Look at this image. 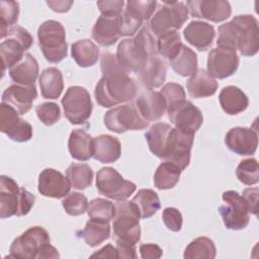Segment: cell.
<instances>
[{"label":"cell","mask_w":259,"mask_h":259,"mask_svg":"<svg viewBox=\"0 0 259 259\" xmlns=\"http://www.w3.org/2000/svg\"><path fill=\"white\" fill-rule=\"evenodd\" d=\"M96 187L100 194L115 200L130 197L137 189L134 182L123 177L111 167H103L96 174Z\"/></svg>","instance_id":"11"},{"label":"cell","mask_w":259,"mask_h":259,"mask_svg":"<svg viewBox=\"0 0 259 259\" xmlns=\"http://www.w3.org/2000/svg\"><path fill=\"white\" fill-rule=\"evenodd\" d=\"M35 196L6 175L0 176V218L27 214L34 204Z\"/></svg>","instance_id":"4"},{"label":"cell","mask_w":259,"mask_h":259,"mask_svg":"<svg viewBox=\"0 0 259 259\" xmlns=\"http://www.w3.org/2000/svg\"><path fill=\"white\" fill-rule=\"evenodd\" d=\"M37 96L34 85L13 84L5 89L2 94V102L13 106L19 114H25L32 107Z\"/></svg>","instance_id":"21"},{"label":"cell","mask_w":259,"mask_h":259,"mask_svg":"<svg viewBox=\"0 0 259 259\" xmlns=\"http://www.w3.org/2000/svg\"><path fill=\"white\" fill-rule=\"evenodd\" d=\"M167 73V65L165 61L158 55L148 59L145 67L139 72V78L147 89L161 87L165 82Z\"/></svg>","instance_id":"24"},{"label":"cell","mask_w":259,"mask_h":259,"mask_svg":"<svg viewBox=\"0 0 259 259\" xmlns=\"http://www.w3.org/2000/svg\"><path fill=\"white\" fill-rule=\"evenodd\" d=\"M183 35L187 42L198 51H206L211 45L215 35L214 27L207 22L193 20L184 28Z\"/></svg>","instance_id":"23"},{"label":"cell","mask_w":259,"mask_h":259,"mask_svg":"<svg viewBox=\"0 0 259 259\" xmlns=\"http://www.w3.org/2000/svg\"><path fill=\"white\" fill-rule=\"evenodd\" d=\"M120 18L121 14L115 17L100 15L92 28V38L103 47L114 45L120 36Z\"/></svg>","instance_id":"22"},{"label":"cell","mask_w":259,"mask_h":259,"mask_svg":"<svg viewBox=\"0 0 259 259\" xmlns=\"http://www.w3.org/2000/svg\"><path fill=\"white\" fill-rule=\"evenodd\" d=\"M218 82L205 70L197 69L187 80L186 88L192 98H203L211 96L218 89Z\"/></svg>","instance_id":"26"},{"label":"cell","mask_w":259,"mask_h":259,"mask_svg":"<svg viewBox=\"0 0 259 259\" xmlns=\"http://www.w3.org/2000/svg\"><path fill=\"white\" fill-rule=\"evenodd\" d=\"M157 2L156 1H137L131 0L125 3V8L134 15L139 17L141 20L147 21L153 15L156 9Z\"/></svg>","instance_id":"47"},{"label":"cell","mask_w":259,"mask_h":259,"mask_svg":"<svg viewBox=\"0 0 259 259\" xmlns=\"http://www.w3.org/2000/svg\"><path fill=\"white\" fill-rule=\"evenodd\" d=\"M182 170L175 164L164 161L161 163L154 175V184L158 189L165 190L173 188L179 181Z\"/></svg>","instance_id":"36"},{"label":"cell","mask_w":259,"mask_h":259,"mask_svg":"<svg viewBox=\"0 0 259 259\" xmlns=\"http://www.w3.org/2000/svg\"><path fill=\"white\" fill-rule=\"evenodd\" d=\"M162 219L167 227L172 232H179L182 228V214L175 207H166L163 210Z\"/></svg>","instance_id":"49"},{"label":"cell","mask_w":259,"mask_h":259,"mask_svg":"<svg viewBox=\"0 0 259 259\" xmlns=\"http://www.w3.org/2000/svg\"><path fill=\"white\" fill-rule=\"evenodd\" d=\"M194 134L172 127L166 140L163 160L178 166L182 171L189 165Z\"/></svg>","instance_id":"8"},{"label":"cell","mask_w":259,"mask_h":259,"mask_svg":"<svg viewBox=\"0 0 259 259\" xmlns=\"http://www.w3.org/2000/svg\"><path fill=\"white\" fill-rule=\"evenodd\" d=\"M186 6L193 17L212 22H222L232 13L230 3L224 0H189Z\"/></svg>","instance_id":"16"},{"label":"cell","mask_w":259,"mask_h":259,"mask_svg":"<svg viewBox=\"0 0 259 259\" xmlns=\"http://www.w3.org/2000/svg\"><path fill=\"white\" fill-rule=\"evenodd\" d=\"M158 55L157 40L148 27H143L133 38L122 39L116 50V59L127 73H139L148 59Z\"/></svg>","instance_id":"3"},{"label":"cell","mask_w":259,"mask_h":259,"mask_svg":"<svg viewBox=\"0 0 259 259\" xmlns=\"http://www.w3.org/2000/svg\"><path fill=\"white\" fill-rule=\"evenodd\" d=\"M0 131L18 143L27 142L32 137L30 123L19 117V112L13 106L4 102L0 105Z\"/></svg>","instance_id":"14"},{"label":"cell","mask_w":259,"mask_h":259,"mask_svg":"<svg viewBox=\"0 0 259 259\" xmlns=\"http://www.w3.org/2000/svg\"><path fill=\"white\" fill-rule=\"evenodd\" d=\"M98 257V258H117V251L116 247H113L111 244H107L102 247L97 252L91 255V258Z\"/></svg>","instance_id":"54"},{"label":"cell","mask_w":259,"mask_h":259,"mask_svg":"<svg viewBox=\"0 0 259 259\" xmlns=\"http://www.w3.org/2000/svg\"><path fill=\"white\" fill-rule=\"evenodd\" d=\"M160 93L162 94V96L165 99L166 106H167V109H166L167 112L173 110L174 108H176L177 106H179L186 100L185 99L186 95H185V91H184L183 87L177 83L170 82V83L165 84L162 87Z\"/></svg>","instance_id":"44"},{"label":"cell","mask_w":259,"mask_h":259,"mask_svg":"<svg viewBox=\"0 0 259 259\" xmlns=\"http://www.w3.org/2000/svg\"><path fill=\"white\" fill-rule=\"evenodd\" d=\"M121 154V145L117 138L110 135H100L93 139L92 157L101 163H113Z\"/></svg>","instance_id":"25"},{"label":"cell","mask_w":259,"mask_h":259,"mask_svg":"<svg viewBox=\"0 0 259 259\" xmlns=\"http://www.w3.org/2000/svg\"><path fill=\"white\" fill-rule=\"evenodd\" d=\"M168 117L175 127L195 134L203 122V116L199 108L192 102L185 100L182 104L167 112Z\"/></svg>","instance_id":"19"},{"label":"cell","mask_w":259,"mask_h":259,"mask_svg":"<svg viewBox=\"0 0 259 259\" xmlns=\"http://www.w3.org/2000/svg\"><path fill=\"white\" fill-rule=\"evenodd\" d=\"M136 205L141 219H149L160 208V199L158 194L152 189H141L132 199Z\"/></svg>","instance_id":"34"},{"label":"cell","mask_w":259,"mask_h":259,"mask_svg":"<svg viewBox=\"0 0 259 259\" xmlns=\"http://www.w3.org/2000/svg\"><path fill=\"white\" fill-rule=\"evenodd\" d=\"M68 149L72 158L88 161L93 155V138L84 130H73L69 137Z\"/></svg>","instance_id":"29"},{"label":"cell","mask_w":259,"mask_h":259,"mask_svg":"<svg viewBox=\"0 0 259 259\" xmlns=\"http://www.w3.org/2000/svg\"><path fill=\"white\" fill-rule=\"evenodd\" d=\"M66 118L72 124L86 122L92 113V101L89 92L81 86H71L62 98Z\"/></svg>","instance_id":"9"},{"label":"cell","mask_w":259,"mask_h":259,"mask_svg":"<svg viewBox=\"0 0 259 259\" xmlns=\"http://www.w3.org/2000/svg\"><path fill=\"white\" fill-rule=\"evenodd\" d=\"M142 23L143 21L140 18H138L136 15L124 9L120 18V35H134L141 27Z\"/></svg>","instance_id":"48"},{"label":"cell","mask_w":259,"mask_h":259,"mask_svg":"<svg viewBox=\"0 0 259 259\" xmlns=\"http://www.w3.org/2000/svg\"><path fill=\"white\" fill-rule=\"evenodd\" d=\"M171 128L172 126L168 123L157 122L145 134L150 151L160 159L163 158L166 140Z\"/></svg>","instance_id":"35"},{"label":"cell","mask_w":259,"mask_h":259,"mask_svg":"<svg viewBox=\"0 0 259 259\" xmlns=\"http://www.w3.org/2000/svg\"><path fill=\"white\" fill-rule=\"evenodd\" d=\"M24 48L14 38L7 37L0 44V57L2 61V75L7 68H11L16 65L22 58Z\"/></svg>","instance_id":"39"},{"label":"cell","mask_w":259,"mask_h":259,"mask_svg":"<svg viewBox=\"0 0 259 259\" xmlns=\"http://www.w3.org/2000/svg\"><path fill=\"white\" fill-rule=\"evenodd\" d=\"M38 75V64L31 54H24L23 58L9 69L10 78L20 85H34Z\"/></svg>","instance_id":"27"},{"label":"cell","mask_w":259,"mask_h":259,"mask_svg":"<svg viewBox=\"0 0 259 259\" xmlns=\"http://www.w3.org/2000/svg\"><path fill=\"white\" fill-rule=\"evenodd\" d=\"M258 194H259V189L258 187H250L246 188L243 191V198L247 204L249 213H253L257 215L258 211Z\"/></svg>","instance_id":"52"},{"label":"cell","mask_w":259,"mask_h":259,"mask_svg":"<svg viewBox=\"0 0 259 259\" xmlns=\"http://www.w3.org/2000/svg\"><path fill=\"white\" fill-rule=\"evenodd\" d=\"M87 197L80 192H71L62 200V205L66 212L70 215H80L87 211L88 207Z\"/></svg>","instance_id":"45"},{"label":"cell","mask_w":259,"mask_h":259,"mask_svg":"<svg viewBox=\"0 0 259 259\" xmlns=\"http://www.w3.org/2000/svg\"><path fill=\"white\" fill-rule=\"evenodd\" d=\"M71 55L78 66L83 68L92 67L99 58V49L91 40L81 39L72 45Z\"/></svg>","instance_id":"31"},{"label":"cell","mask_w":259,"mask_h":259,"mask_svg":"<svg viewBox=\"0 0 259 259\" xmlns=\"http://www.w3.org/2000/svg\"><path fill=\"white\" fill-rule=\"evenodd\" d=\"M38 82L44 98L57 99L62 94L64 81L62 72L59 69L55 67L45 69L39 76Z\"/></svg>","instance_id":"30"},{"label":"cell","mask_w":259,"mask_h":259,"mask_svg":"<svg viewBox=\"0 0 259 259\" xmlns=\"http://www.w3.org/2000/svg\"><path fill=\"white\" fill-rule=\"evenodd\" d=\"M38 119L46 125H53L61 118V109L55 102H44L35 107Z\"/></svg>","instance_id":"46"},{"label":"cell","mask_w":259,"mask_h":259,"mask_svg":"<svg viewBox=\"0 0 259 259\" xmlns=\"http://www.w3.org/2000/svg\"><path fill=\"white\" fill-rule=\"evenodd\" d=\"M225 144L235 154L241 156L253 155L258 146L257 131L243 126L233 127L227 133Z\"/></svg>","instance_id":"17"},{"label":"cell","mask_w":259,"mask_h":259,"mask_svg":"<svg viewBox=\"0 0 259 259\" xmlns=\"http://www.w3.org/2000/svg\"><path fill=\"white\" fill-rule=\"evenodd\" d=\"M19 15V4L15 1L0 2V36L4 38L8 31L15 26Z\"/></svg>","instance_id":"41"},{"label":"cell","mask_w":259,"mask_h":259,"mask_svg":"<svg viewBox=\"0 0 259 259\" xmlns=\"http://www.w3.org/2000/svg\"><path fill=\"white\" fill-rule=\"evenodd\" d=\"M188 19V8L183 2H163L159 10L149 22V30L157 37L161 34L177 30Z\"/></svg>","instance_id":"7"},{"label":"cell","mask_w":259,"mask_h":259,"mask_svg":"<svg viewBox=\"0 0 259 259\" xmlns=\"http://www.w3.org/2000/svg\"><path fill=\"white\" fill-rule=\"evenodd\" d=\"M50 235L44 228L39 226L31 227L14 239L9 249V255L6 258H37L42 246L50 243Z\"/></svg>","instance_id":"10"},{"label":"cell","mask_w":259,"mask_h":259,"mask_svg":"<svg viewBox=\"0 0 259 259\" xmlns=\"http://www.w3.org/2000/svg\"><path fill=\"white\" fill-rule=\"evenodd\" d=\"M80 236L90 247H96L110 237V225L107 222H101L90 219Z\"/></svg>","instance_id":"33"},{"label":"cell","mask_w":259,"mask_h":259,"mask_svg":"<svg viewBox=\"0 0 259 259\" xmlns=\"http://www.w3.org/2000/svg\"><path fill=\"white\" fill-rule=\"evenodd\" d=\"M218 47L238 50L242 56L253 57L259 49V28L255 16L237 15L219 26Z\"/></svg>","instance_id":"2"},{"label":"cell","mask_w":259,"mask_h":259,"mask_svg":"<svg viewBox=\"0 0 259 259\" xmlns=\"http://www.w3.org/2000/svg\"><path fill=\"white\" fill-rule=\"evenodd\" d=\"M217 249L213 241L207 237H198L192 240L185 248V259H213Z\"/></svg>","instance_id":"37"},{"label":"cell","mask_w":259,"mask_h":259,"mask_svg":"<svg viewBox=\"0 0 259 259\" xmlns=\"http://www.w3.org/2000/svg\"><path fill=\"white\" fill-rule=\"evenodd\" d=\"M117 258H137L135 246L116 245Z\"/></svg>","instance_id":"55"},{"label":"cell","mask_w":259,"mask_h":259,"mask_svg":"<svg viewBox=\"0 0 259 259\" xmlns=\"http://www.w3.org/2000/svg\"><path fill=\"white\" fill-rule=\"evenodd\" d=\"M182 45L180 34L177 30L165 32L158 36L157 39L158 55L170 61L179 53Z\"/></svg>","instance_id":"40"},{"label":"cell","mask_w":259,"mask_h":259,"mask_svg":"<svg viewBox=\"0 0 259 259\" xmlns=\"http://www.w3.org/2000/svg\"><path fill=\"white\" fill-rule=\"evenodd\" d=\"M104 124L109 131L121 134L144 130L149 125V121L140 115L135 104H124L108 110L104 115Z\"/></svg>","instance_id":"12"},{"label":"cell","mask_w":259,"mask_h":259,"mask_svg":"<svg viewBox=\"0 0 259 259\" xmlns=\"http://www.w3.org/2000/svg\"><path fill=\"white\" fill-rule=\"evenodd\" d=\"M38 45L45 59L50 63H59L67 57L68 45L64 26L57 20H47L37 29Z\"/></svg>","instance_id":"6"},{"label":"cell","mask_w":259,"mask_h":259,"mask_svg":"<svg viewBox=\"0 0 259 259\" xmlns=\"http://www.w3.org/2000/svg\"><path fill=\"white\" fill-rule=\"evenodd\" d=\"M140 253L143 259H157L162 256L163 251L156 244H142L140 246Z\"/></svg>","instance_id":"53"},{"label":"cell","mask_w":259,"mask_h":259,"mask_svg":"<svg viewBox=\"0 0 259 259\" xmlns=\"http://www.w3.org/2000/svg\"><path fill=\"white\" fill-rule=\"evenodd\" d=\"M47 4L56 12H67L73 5V1H47Z\"/></svg>","instance_id":"57"},{"label":"cell","mask_w":259,"mask_h":259,"mask_svg":"<svg viewBox=\"0 0 259 259\" xmlns=\"http://www.w3.org/2000/svg\"><path fill=\"white\" fill-rule=\"evenodd\" d=\"M66 177L73 188L83 190L92 184L93 170L88 164L73 163L67 168Z\"/></svg>","instance_id":"38"},{"label":"cell","mask_w":259,"mask_h":259,"mask_svg":"<svg viewBox=\"0 0 259 259\" xmlns=\"http://www.w3.org/2000/svg\"><path fill=\"white\" fill-rule=\"evenodd\" d=\"M59 257H60V255H59L58 250L54 246H52L50 243L44 245L37 255V259H44V258H54L55 259V258H59Z\"/></svg>","instance_id":"56"},{"label":"cell","mask_w":259,"mask_h":259,"mask_svg":"<svg viewBox=\"0 0 259 259\" xmlns=\"http://www.w3.org/2000/svg\"><path fill=\"white\" fill-rule=\"evenodd\" d=\"M96 4L101 12V15L108 16V17H115L121 14L124 2L122 0H110V1H97Z\"/></svg>","instance_id":"50"},{"label":"cell","mask_w":259,"mask_h":259,"mask_svg":"<svg viewBox=\"0 0 259 259\" xmlns=\"http://www.w3.org/2000/svg\"><path fill=\"white\" fill-rule=\"evenodd\" d=\"M115 212L114 204L104 198H94L88 203L87 213L92 220L109 223Z\"/></svg>","instance_id":"42"},{"label":"cell","mask_w":259,"mask_h":259,"mask_svg":"<svg viewBox=\"0 0 259 259\" xmlns=\"http://www.w3.org/2000/svg\"><path fill=\"white\" fill-rule=\"evenodd\" d=\"M135 106L140 115L147 121H155L160 119L166 109V102L159 91L147 89L143 91L136 99Z\"/></svg>","instance_id":"20"},{"label":"cell","mask_w":259,"mask_h":259,"mask_svg":"<svg viewBox=\"0 0 259 259\" xmlns=\"http://www.w3.org/2000/svg\"><path fill=\"white\" fill-rule=\"evenodd\" d=\"M71 184L60 171L52 168L44 169L38 176L37 190L46 197L63 198L69 194Z\"/></svg>","instance_id":"18"},{"label":"cell","mask_w":259,"mask_h":259,"mask_svg":"<svg viewBox=\"0 0 259 259\" xmlns=\"http://www.w3.org/2000/svg\"><path fill=\"white\" fill-rule=\"evenodd\" d=\"M170 66L180 76H192L197 70V56L191 49L182 45L179 53L170 60Z\"/></svg>","instance_id":"32"},{"label":"cell","mask_w":259,"mask_h":259,"mask_svg":"<svg viewBox=\"0 0 259 259\" xmlns=\"http://www.w3.org/2000/svg\"><path fill=\"white\" fill-rule=\"evenodd\" d=\"M239 57L236 51L218 47L212 49L207 57V73L218 79H225L237 71Z\"/></svg>","instance_id":"15"},{"label":"cell","mask_w":259,"mask_h":259,"mask_svg":"<svg viewBox=\"0 0 259 259\" xmlns=\"http://www.w3.org/2000/svg\"><path fill=\"white\" fill-rule=\"evenodd\" d=\"M6 36L14 38L15 40H17L24 48L25 51L30 49V47L33 44V38L31 36V34L28 32V30H26L25 28H23L21 26H18V25L12 27L8 31Z\"/></svg>","instance_id":"51"},{"label":"cell","mask_w":259,"mask_h":259,"mask_svg":"<svg viewBox=\"0 0 259 259\" xmlns=\"http://www.w3.org/2000/svg\"><path fill=\"white\" fill-rule=\"evenodd\" d=\"M224 204L219 207L224 225L227 229L238 231L245 229L250 221L249 210L242 195L235 190L223 193Z\"/></svg>","instance_id":"13"},{"label":"cell","mask_w":259,"mask_h":259,"mask_svg":"<svg viewBox=\"0 0 259 259\" xmlns=\"http://www.w3.org/2000/svg\"><path fill=\"white\" fill-rule=\"evenodd\" d=\"M237 178L246 185H254L259 181L258 162L254 158L242 160L236 169Z\"/></svg>","instance_id":"43"},{"label":"cell","mask_w":259,"mask_h":259,"mask_svg":"<svg viewBox=\"0 0 259 259\" xmlns=\"http://www.w3.org/2000/svg\"><path fill=\"white\" fill-rule=\"evenodd\" d=\"M222 109L229 115L243 112L249 105L247 95L236 86L224 87L219 95Z\"/></svg>","instance_id":"28"},{"label":"cell","mask_w":259,"mask_h":259,"mask_svg":"<svg viewBox=\"0 0 259 259\" xmlns=\"http://www.w3.org/2000/svg\"><path fill=\"white\" fill-rule=\"evenodd\" d=\"M100 67L102 77L94 90V96L99 105L111 107L131 101L137 96L138 87L136 82L119 65L113 54L103 52Z\"/></svg>","instance_id":"1"},{"label":"cell","mask_w":259,"mask_h":259,"mask_svg":"<svg viewBox=\"0 0 259 259\" xmlns=\"http://www.w3.org/2000/svg\"><path fill=\"white\" fill-rule=\"evenodd\" d=\"M113 240L116 245L135 246L141 239L140 213L132 201L117 200L114 204Z\"/></svg>","instance_id":"5"}]
</instances>
